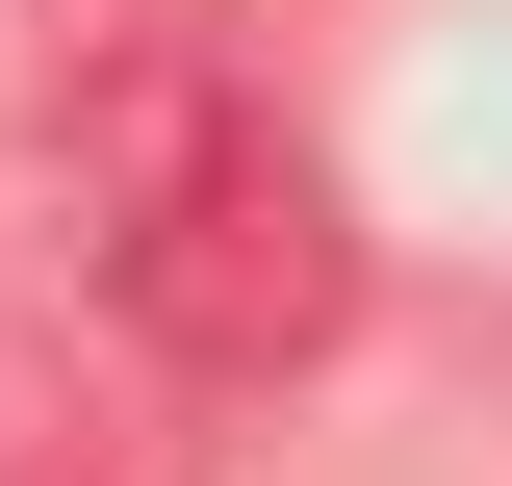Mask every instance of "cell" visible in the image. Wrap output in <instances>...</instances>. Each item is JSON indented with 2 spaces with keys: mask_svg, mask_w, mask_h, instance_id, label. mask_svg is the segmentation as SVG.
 I'll return each mask as SVG.
<instances>
[{
  "mask_svg": "<svg viewBox=\"0 0 512 486\" xmlns=\"http://www.w3.org/2000/svg\"><path fill=\"white\" fill-rule=\"evenodd\" d=\"M77 231H103V307L180 384H308L359 333V231H333V154L256 103L205 26H128L77 52Z\"/></svg>",
  "mask_w": 512,
  "mask_h": 486,
  "instance_id": "6da1fadb",
  "label": "cell"
},
{
  "mask_svg": "<svg viewBox=\"0 0 512 486\" xmlns=\"http://www.w3.org/2000/svg\"><path fill=\"white\" fill-rule=\"evenodd\" d=\"M0 486H154V461H128V435H77L52 384H0Z\"/></svg>",
  "mask_w": 512,
  "mask_h": 486,
  "instance_id": "7a4b0ae2",
  "label": "cell"
},
{
  "mask_svg": "<svg viewBox=\"0 0 512 486\" xmlns=\"http://www.w3.org/2000/svg\"><path fill=\"white\" fill-rule=\"evenodd\" d=\"M52 26H77V52H128V26H180V0H52Z\"/></svg>",
  "mask_w": 512,
  "mask_h": 486,
  "instance_id": "3957f363",
  "label": "cell"
}]
</instances>
